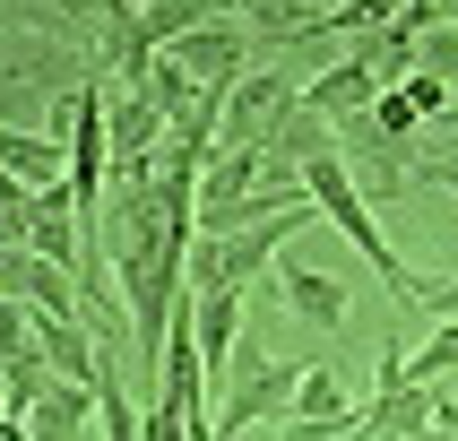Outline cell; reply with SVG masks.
Returning <instances> with one entry per match:
<instances>
[{
    "label": "cell",
    "instance_id": "1",
    "mask_svg": "<svg viewBox=\"0 0 458 441\" xmlns=\"http://www.w3.org/2000/svg\"><path fill=\"white\" fill-rule=\"evenodd\" d=\"M9 242L78 277V259H87V208H78V191L70 182H61V191H35V199L9 191Z\"/></svg>",
    "mask_w": 458,
    "mask_h": 441
},
{
    "label": "cell",
    "instance_id": "2",
    "mask_svg": "<svg viewBox=\"0 0 458 441\" xmlns=\"http://www.w3.org/2000/svg\"><path fill=\"white\" fill-rule=\"evenodd\" d=\"M294 104H303L294 70H251V78L225 96V139H216V156H259V148L285 130V113H294Z\"/></svg>",
    "mask_w": 458,
    "mask_h": 441
},
{
    "label": "cell",
    "instance_id": "3",
    "mask_svg": "<svg viewBox=\"0 0 458 441\" xmlns=\"http://www.w3.org/2000/svg\"><path fill=\"white\" fill-rule=\"evenodd\" d=\"M337 165L355 174V191H363V199H398V191H424V165H415V148H407V139H389L372 113L337 130Z\"/></svg>",
    "mask_w": 458,
    "mask_h": 441
},
{
    "label": "cell",
    "instance_id": "4",
    "mask_svg": "<svg viewBox=\"0 0 458 441\" xmlns=\"http://www.w3.org/2000/svg\"><path fill=\"white\" fill-rule=\"evenodd\" d=\"M303 372L311 363H268L259 381H242V389H225L216 398V433H259V424H277V415H294V389H303Z\"/></svg>",
    "mask_w": 458,
    "mask_h": 441
},
{
    "label": "cell",
    "instance_id": "5",
    "mask_svg": "<svg viewBox=\"0 0 458 441\" xmlns=\"http://www.w3.org/2000/svg\"><path fill=\"white\" fill-rule=\"evenodd\" d=\"M0 285H9V303H26L35 320H78V277L70 268H52V259H35V251H0Z\"/></svg>",
    "mask_w": 458,
    "mask_h": 441
},
{
    "label": "cell",
    "instance_id": "6",
    "mask_svg": "<svg viewBox=\"0 0 458 441\" xmlns=\"http://www.w3.org/2000/svg\"><path fill=\"white\" fill-rule=\"evenodd\" d=\"M0 165H9V191H61V182L78 174V156H70V139H52V130H9L0 139Z\"/></svg>",
    "mask_w": 458,
    "mask_h": 441
},
{
    "label": "cell",
    "instance_id": "7",
    "mask_svg": "<svg viewBox=\"0 0 458 441\" xmlns=\"http://www.w3.org/2000/svg\"><path fill=\"white\" fill-rule=\"evenodd\" d=\"M303 104L320 113V122H337V130H346V122H363V113L381 104V78L363 70V61H337L329 78H311V87H303Z\"/></svg>",
    "mask_w": 458,
    "mask_h": 441
},
{
    "label": "cell",
    "instance_id": "8",
    "mask_svg": "<svg viewBox=\"0 0 458 441\" xmlns=\"http://www.w3.org/2000/svg\"><path fill=\"white\" fill-rule=\"evenodd\" d=\"M277 294L303 311V320H320V329H337V320L355 311V294H346L337 277H320V268H303V259H285V268H277Z\"/></svg>",
    "mask_w": 458,
    "mask_h": 441
},
{
    "label": "cell",
    "instance_id": "9",
    "mask_svg": "<svg viewBox=\"0 0 458 441\" xmlns=\"http://www.w3.org/2000/svg\"><path fill=\"white\" fill-rule=\"evenodd\" d=\"M294 415L329 424V433H363V407L346 398V381H337L329 363H311V372H303V389H294Z\"/></svg>",
    "mask_w": 458,
    "mask_h": 441
},
{
    "label": "cell",
    "instance_id": "10",
    "mask_svg": "<svg viewBox=\"0 0 458 441\" xmlns=\"http://www.w3.org/2000/svg\"><path fill=\"white\" fill-rule=\"evenodd\" d=\"M87 415H96V389H70V381H61V389L44 398V407L26 415V441H70L78 424H87Z\"/></svg>",
    "mask_w": 458,
    "mask_h": 441
},
{
    "label": "cell",
    "instance_id": "11",
    "mask_svg": "<svg viewBox=\"0 0 458 441\" xmlns=\"http://www.w3.org/2000/svg\"><path fill=\"white\" fill-rule=\"evenodd\" d=\"M415 61H424V78H441V87L458 78V35H450V9H441V26L424 35V44H415Z\"/></svg>",
    "mask_w": 458,
    "mask_h": 441
},
{
    "label": "cell",
    "instance_id": "12",
    "mask_svg": "<svg viewBox=\"0 0 458 441\" xmlns=\"http://www.w3.org/2000/svg\"><path fill=\"white\" fill-rule=\"evenodd\" d=\"M407 148H415V165H424V182H441L458 199V148H433V139H407Z\"/></svg>",
    "mask_w": 458,
    "mask_h": 441
},
{
    "label": "cell",
    "instance_id": "13",
    "mask_svg": "<svg viewBox=\"0 0 458 441\" xmlns=\"http://www.w3.org/2000/svg\"><path fill=\"white\" fill-rule=\"evenodd\" d=\"M424 320H433V329H441V320H458V277H433V285H424Z\"/></svg>",
    "mask_w": 458,
    "mask_h": 441
},
{
    "label": "cell",
    "instance_id": "14",
    "mask_svg": "<svg viewBox=\"0 0 458 441\" xmlns=\"http://www.w3.org/2000/svg\"><path fill=\"white\" fill-rule=\"evenodd\" d=\"M433 407H441V424H433V441H458V398H450V389H433Z\"/></svg>",
    "mask_w": 458,
    "mask_h": 441
}]
</instances>
